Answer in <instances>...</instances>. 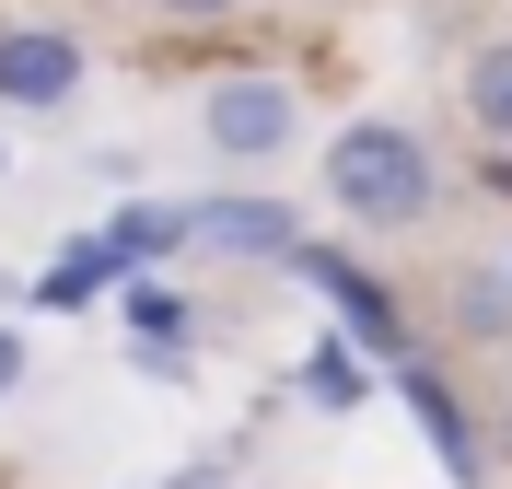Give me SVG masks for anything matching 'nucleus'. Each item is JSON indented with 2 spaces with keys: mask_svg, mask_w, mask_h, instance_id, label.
<instances>
[{
  "mask_svg": "<svg viewBox=\"0 0 512 489\" xmlns=\"http://www.w3.org/2000/svg\"><path fill=\"white\" fill-rule=\"evenodd\" d=\"M187 233H198L187 210H128V222L105 233V257H163V245H187Z\"/></svg>",
  "mask_w": 512,
  "mask_h": 489,
  "instance_id": "obj_7",
  "label": "nucleus"
},
{
  "mask_svg": "<svg viewBox=\"0 0 512 489\" xmlns=\"http://www.w3.org/2000/svg\"><path fill=\"white\" fill-rule=\"evenodd\" d=\"M70 94H82V35L70 24H0V105L47 117Z\"/></svg>",
  "mask_w": 512,
  "mask_h": 489,
  "instance_id": "obj_3",
  "label": "nucleus"
},
{
  "mask_svg": "<svg viewBox=\"0 0 512 489\" xmlns=\"http://www.w3.org/2000/svg\"><path fill=\"white\" fill-rule=\"evenodd\" d=\"M152 12H175V24H222V12H245V0H152Z\"/></svg>",
  "mask_w": 512,
  "mask_h": 489,
  "instance_id": "obj_11",
  "label": "nucleus"
},
{
  "mask_svg": "<svg viewBox=\"0 0 512 489\" xmlns=\"http://www.w3.org/2000/svg\"><path fill=\"white\" fill-rule=\"evenodd\" d=\"M501 420H512V396H501Z\"/></svg>",
  "mask_w": 512,
  "mask_h": 489,
  "instance_id": "obj_13",
  "label": "nucleus"
},
{
  "mask_svg": "<svg viewBox=\"0 0 512 489\" xmlns=\"http://www.w3.org/2000/svg\"><path fill=\"white\" fill-rule=\"evenodd\" d=\"M198 233H210V245H233V257H303L291 210H268V198H222V210H198Z\"/></svg>",
  "mask_w": 512,
  "mask_h": 489,
  "instance_id": "obj_6",
  "label": "nucleus"
},
{
  "mask_svg": "<svg viewBox=\"0 0 512 489\" xmlns=\"http://www.w3.org/2000/svg\"><path fill=\"white\" fill-rule=\"evenodd\" d=\"M198 129L222 163H280L303 140V94H291L280 70H222L210 94H198Z\"/></svg>",
  "mask_w": 512,
  "mask_h": 489,
  "instance_id": "obj_2",
  "label": "nucleus"
},
{
  "mask_svg": "<svg viewBox=\"0 0 512 489\" xmlns=\"http://www.w3.org/2000/svg\"><path fill=\"white\" fill-rule=\"evenodd\" d=\"M454 94H466V129H478L489 152H512V35H478V47H466Z\"/></svg>",
  "mask_w": 512,
  "mask_h": 489,
  "instance_id": "obj_5",
  "label": "nucleus"
},
{
  "mask_svg": "<svg viewBox=\"0 0 512 489\" xmlns=\"http://www.w3.org/2000/svg\"><path fill=\"white\" fill-rule=\"evenodd\" d=\"M291 268H303V280H315V292L338 303V326H350L361 350H396V303H384V292H373V280H361L350 257H326V245H303V257H291Z\"/></svg>",
  "mask_w": 512,
  "mask_h": 489,
  "instance_id": "obj_4",
  "label": "nucleus"
},
{
  "mask_svg": "<svg viewBox=\"0 0 512 489\" xmlns=\"http://www.w3.org/2000/svg\"><path fill=\"white\" fill-rule=\"evenodd\" d=\"M326 198L350 222H373V233H408V222L443 210V163H431V140L408 117H350L326 140Z\"/></svg>",
  "mask_w": 512,
  "mask_h": 489,
  "instance_id": "obj_1",
  "label": "nucleus"
},
{
  "mask_svg": "<svg viewBox=\"0 0 512 489\" xmlns=\"http://www.w3.org/2000/svg\"><path fill=\"white\" fill-rule=\"evenodd\" d=\"M408 396H419V420H431V443H443V455L466 466V420H454V396L431 385V373H408Z\"/></svg>",
  "mask_w": 512,
  "mask_h": 489,
  "instance_id": "obj_8",
  "label": "nucleus"
},
{
  "mask_svg": "<svg viewBox=\"0 0 512 489\" xmlns=\"http://www.w3.org/2000/svg\"><path fill=\"white\" fill-rule=\"evenodd\" d=\"M12 385H24V338H0V396H12Z\"/></svg>",
  "mask_w": 512,
  "mask_h": 489,
  "instance_id": "obj_12",
  "label": "nucleus"
},
{
  "mask_svg": "<svg viewBox=\"0 0 512 489\" xmlns=\"http://www.w3.org/2000/svg\"><path fill=\"white\" fill-rule=\"evenodd\" d=\"M303 385H315L326 408H350V396H361V373H350V350H315V361H303Z\"/></svg>",
  "mask_w": 512,
  "mask_h": 489,
  "instance_id": "obj_9",
  "label": "nucleus"
},
{
  "mask_svg": "<svg viewBox=\"0 0 512 489\" xmlns=\"http://www.w3.org/2000/svg\"><path fill=\"white\" fill-rule=\"evenodd\" d=\"M128 326H140V338H175V326H187V303H175V292H152V280H140V292H128Z\"/></svg>",
  "mask_w": 512,
  "mask_h": 489,
  "instance_id": "obj_10",
  "label": "nucleus"
}]
</instances>
